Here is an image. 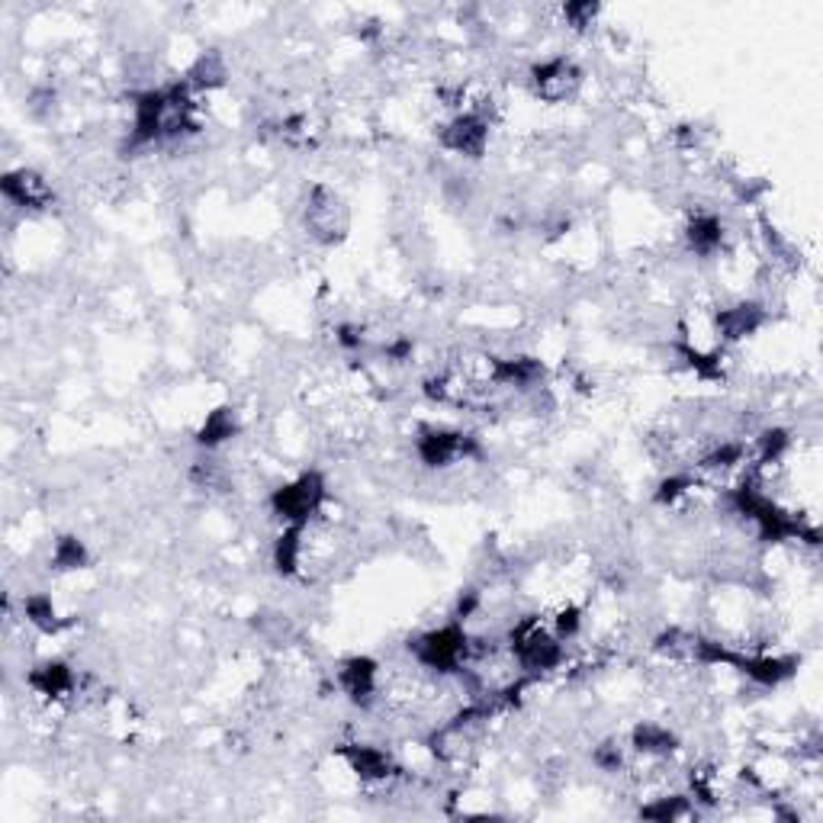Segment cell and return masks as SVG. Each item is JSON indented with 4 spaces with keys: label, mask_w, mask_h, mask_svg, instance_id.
I'll use <instances>...</instances> for the list:
<instances>
[{
    "label": "cell",
    "mask_w": 823,
    "mask_h": 823,
    "mask_svg": "<svg viewBox=\"0 0 823 823\" xmlns=\"http://www.w3.org/2000/svg\"><path fill=\"white\" fill-rule=\"evenodd\" d=\"M692 814H695V801L688 795L654 797L650 804L640 807V817H650V821H682Z\"/></svg>",
    "instance_id": "cell-18"
},
{
    "label": "cell",
    "mask_w": 823,
    "mask_h": 823,
    "mask_svg": "<svg viewBox=\"0 0 823 823\" xmlns=\"http://www.w3.org/2000/svg\"><path fill=\"white\" fill-rule=\"evenodd\" d=\"M415 457L428 470H448L454 463H467V460H480L483 457V444L477 434L470 431H457V428H425L415 441Z\"/></svg>",
    "instance_id": "cell-3"
},
{
    "label": "cell",
    "mask_w": 823,
    "mask_h": 823,
    "mask_svg": "<svg viewBox=\"0 0 823 823\" xmlns=\"http://www.w3.org/2000/svg\"><path fill=\"white\" fill-rule=\"evenodd\" d=\"M27 685L36 692V695L58 702V698H71V695H78L81 676H78L68 663H61V659H49V663H42V666H36V669L29 673Z\"/></svg>",
    "instance_id": "cell-11"
},
{
    "label": "cell",
    "mask_w": 823,
    "mask_h": 823,
    "mask_svg": "<svg viewBox=\"0 0 823 823\" xmlns=\"http://www.w3.org/2000/svg\"><path fill=\"white\" fill-rule=\"evenodd\" d=\"M768 322V310L756 300H739L734 306H721L714 313V329L724 344H739V341L753 339L763 325Z\"/></svg>",
    "instance_id": "cell-10"
},
{
    "label": "cell",
    "mask_w": 823,
    "mask_h": 823,
    "mask_svg": "<svg viewBox=\"0 0 823 823\" xmlns=\"http://www.w3.org/2000/svg\"><path fill=\"white\" fill-rule=\"evenodd\" d=\"M0 194L10 206L17 209H27V213H42V209H52L56 203V190L52 184L39 174V170H7L3 180H0Z\"/></svg>",
    "instance_id": "cell-8"
},
{
    "label": "cell",
    "mask_w": 823,
    "mask_h": 823,
    "mask_svg": "<svg viewBox=\"0 0 823 823\" xmlns=\"http://www.w3.org/2000/svg\"><path fill=\"white\" fill-rule=\"evenodd\" d=\"M598 17V3L592 0H579V3H567L564 7V20L569 23V29H576V32H582V29H589L596 23Z\"/></svg>",
    "instance_id": "cell-21"
},
{
    "label": "cell",
    "mask_w": 823,
    "mask_h": 823,
    "mask_svg": "<svg viewBox=\"0 0 823 823\" xmlns=\"http://www.w3.org/2000/svg\"><path fill=\"white\" fill-rule=\"evenodd\" d=\"M676 746H679L676 734L666 724H659V721H640L630 731V749L640 753V756H647V760H666V756L676 753Z\"/></svg>",
    "instance_id": "cell-13"
},
{
    "label": "cell",
    "mask_w": 823,
    "mask_h": 823,
    "mask_svg": "<svg viewBox=\"0 0 823 823\" xmlns=\"http://www.w3.org/2000/svg\"><path fill=\"white\" fill-rule=\"evenodd\" d=\"M438 139H441L444 151H454L460 158L477 161V158H483L486 148H489V116L473 114V110L454 114L448 123H441Z\"/></svg>",
    "instance_id": "cell-6"
},
{
    "label": "cell",
    "mask_w": 823,
    "mask_h": 823,
    "mask_svg": "<svg viewBox=\"0 0 823 823\" xmlns=\"http://www.w3.org/2000/svg\"><path fill=\"white\" fill-rule=\"evenodd\" d=\"M592 763L601 772H621L625 768V746L618 739H605L592 749Z\"/></svg>",
    "instance_id": "cell-20"
},
{
    "label": "cell",
    "mask_w": 823,
    "mask_h": 823,
    "mask_svg": "<svg viewBox=\"0 0 823 823\" xmlns=\"http://www.w3.org/2000/svg\"><path fill=\"white\" fill-rule=\"evenodd\" d=\"M564 644L567 640H576L579 634H582V608L579 605H564L560 611H557V618H553V627H550Z\"/></svg>",
    "instance_id": "cell-19"
},
{
    "label": "cell",
    "mask_w": 823,
    "mask_h": 823,
    "mask_svg": "<svg viewBox=\"0 0 823 823\" xmlns=\"http://www.w3.org/2000/svg\"><path fill=\"white\" fill-rule=\"evenodd\" d=\"M235 434H238V412L228 409V405L213 409V412L203 419V425H199L197 448H203V451H216V448L228 444Z\"/></svg>",
    "instance_id": "cell-15"
},
{
    "label": "cell",
    "mask_w": 823,
    "mask_h": 823,
    "mask_svg": "<svg viewBox=\"0 0 823 823\" xmlns=\"http://www.w3.org/2000/svg\"><path fill=\"white\" fill-rule=\"evenodd\" d=\"M303 226L322 245L341 242L347 235V206H344V199L332 187L315 184L310 197H306V206H303Z\"/></svg>",
    "instance_id": "cell-4"
},
{
    "label": "cell",
    "mask_w": 823,
    "mask_h": 823,
    "mask_svg": "<svg viewBox=\"0 0 823 823\" xmlns=\"http://www.w3.org/2000/svg\"><path fill=\"white\" fill-rule=\"evenodd\" d=\"M339 756L364 785H386L402 772L393 760V753L383 746H373V743H341Z\"/></svg>",
    "instance_id": "cell-7"
},
{
    "label": "cell",
    "mask_w": 823,
    "mask_h": 823,
    "mask_svg": "<svg viewBox=\"0 0 823 823\" xmlns=\"http://www.w3.org/2000/svg\"><path fill=\"white\" fill-rule=\"evenodd\" d=\"M23 618H27L29 627L42 630V634H58L61 627H68V621L58 615L56 601L49 592H29L23 598Z\"/></svg>",
    "instance_id": "cell-16"
},
{
    "label": "cell",
    "mask_w": 823,
    "mask_h": 823,
    "mask_svg": "<svg viewBox=\"0 0 823 823\" xmlns=\"http://www.w3.org/2000/svg\"><path fill=\"white\" fill-rule=\"evenodd\" d=\"M528 85L543 104H567L582 87V68L567 56L543 58L538 65H531Z\"/></svg>",
    "instance_id": "cell-5"
},
{
    "label": "cell",
    "mask_w": 823,
    "mask_h": 823,
    "mask_svg": "<svg viewBox=\"0 0 823 823\" xmlns=\"http://www.w3.org/2000/svg\"><path fill=\"white\" fill-rule=\"evenodd\" d=\"M90 564V550L81 538L75 535H61L52 547V557H49V567L56 572H78Z\"/></svg>",
    "instance_id": "cell-17"
},
{
    "label": "cell",
    "mask_w": 823,
    "mask_h": 823,
    "mask_svg": "<svg viewBox=\"0 0 823 823\" xmlns=\"http://www.w3.org/2000/svg\"><path fill=\"white\" fill-rule=\"evenodd\" d=\"M409 650H412L419 666H425L438 676H454V673H463L470 666L473 640H470V634L463 630L460 621H451V625H441L434 630L419 634L409 644Z\"/></svg>",
    "instance_id": "cell-1"
},
{
    "label": "cell",
    "mask_w": 823,
    "mask_h": 823,
    "mask_svg": "<svg viewBox=\"0 0 823 823\" xmlns=\"http://www.w3.org/2000/svg\"><path fill=\"white\" fill-rule=\"evenodd\" d=\"M335 344H339L341 351H361V347L368 344V335H364V329H361V325L344 322V325L335 329Z\"/></svg>",
    "instance_id": "cell-22"
},
{
    "label": "cell",
    "mask_w": 823,
    "mask_h": 823,
    "mask_svg": "<svg viewBox=\"0 0 823 823\" xmlns=\"http://www.w3.org/2000/svg\"><path fill=\"white\" fill-rule=\"evenodd\" d=\"M339 688L351 705L370 711L380 698V663L370 659V656L344 659L339 669Z\"/></svg>",
    "instance_id": "cell-9"
},
{
    "label": "cell",
    "mask_w": 823,
    "mask_h": 823,
    "mask_svg": "<svg viewBox=\"0 0 823 823\" xmlns=\"http://www.w3.org/2000/svg\"><path fill=\"white\" fill-rule=\"evenodd\" d=\"M194 94H206V90H216L228 81V61L219 49H209V52H199L197 61L190 65L187 78H184Z\"/></svg>",
    "instance_id": "cell-14"
},
{
    "label": "cell",
    "mask_w": 823,
    "mask_h": 823,
    "mask_svg": "<svg viewBox=\"0 0 823 823\" xmlns=\"http://www.w3.org/2000/svg\"><path fill=\"white\" fill-rule=\"evenodd\" d=\"M724 238H727V228L721 223V216H714V213H695L685 223V248L692 255L714 257L724 248Z\"/></svg>",
    "instance_id": "cell-12"
},
{
    "label": "cell",
    "mask_w": 823,
    "mask_h": 823,
    "mask_svg": "<svg viewBox=\"0 0 823 823\" xmlns=\"http://www.w3.org/2000/svg\"><path fill=\"white\" fill-rule=\"evenodd\" d=\"M329 499V486L325 477L319 470H306L300 473L296 480L277 486L267 499L271 515L281 521V525H310L319 518V511Z\"/></svg>",
    "instance_id": "cell-2"
}]
</instances>
